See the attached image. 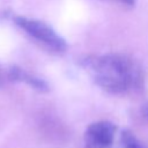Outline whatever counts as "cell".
Instances as JSON below:
<instances>
[{
    "label": "cell",
    "mask_w": 148,
    "mask_h": 148,
    "mask_svg": "<svg viewBox=\"0 0 148 148\" xmlns=\"http://www.w3.org/2000/svg\"><path fill=\"white\" fill-rule=\"evenodd\" d=\"M118 135L116 124L99 120L90 124L84 133L86 148H112Z\"/></svg>",
    "instance_id": "obj_3"
},
{
    "label": "cell",
    "mask_w": 148,
    "mask_h": 148,
    "mask_svg": "<svg viewBox=\"0 0 148 148\" xmlns=\"http://www.w3.org/2000/svg\"><path fill=\"white\" fill-rule=\"evenodd\" d=\"M6 77H7V80L13 81V82L24 83L38 92H47L50 90V86L44 79L36 76V75L27 72L25 69H23L18 66H15V65L10 66L7 69Z\"/></svg>",
    "instance_id": "obj_4"
},
{
    "label": "cell",
    "mask_w": 148,
    "mask_h": 148,
    "mask_svg": "<svg viewBox=\"0 0 148 148\" xmlns=\"http://www.w3.org/2000/svg\"><path fill=\"white\" fill-rule=\"evenodd\" d=\"M117 1L124 3V5L127 6V7H133V6L135 5V0H117Z\"/></svg>",
    "instance_id": "obj_6"
},
{
    "label": "cell",
    "mask_w": 148,
    "mask_h": 148,
    "mask_svg": "<svg viewBox=\"0 0 148 148\" xmlns=\"http://www.w3.org/2000/svg\"><path fill=\"white\" fill-rule=\"evenodd\" d=\"M12 21L29 37L51 52L64 53L67 51V42L47 23L22 15H12Z\"/></svg>",
    "instance_id": "obj_2"
},
{
    "label": "cell",
    "mask_w": 148,
    "mask_h": 148,
    "mask_svg": "<svg viewBox=\"0 0 148 148\" xmlns=\"http://www.w3.org/2000/svg\"><path fill=\"white\" fill-rule=\"evenodd\" d=\"M3 77H5V76H3V74H2V72L0 71V84H1V83H2V81L5 80Z\"/></svg>",
    "instance_id": "obj_8"
},
{
    "label": "cell",
    "mask_w": 148,
    "mask_h": 148,
    "mask_svg": "<svg viewBox=\"0 0 148 148\" xmlns=\"http://www.w3.org/2000/svg\"><path fill=\"white\" fill-rule=\"evenodd\" d=\"M142 112H143L145 117L148 119V102L143 104V106H142Z\"/></svg>",
    "instance_id": "obj_7"
},
{
    "label": "cell",
    "mask_w": 148,
    "mask_h": 148,
    "mask_svg": "<svg viewBox=\"0 0 148 148\" xmlns=\"http://www.w3.org/2000/svg\"><path fill=\"white\" fill-rule=\"evenodd\" d=\"M82 66L101 89L112 95L139 90L145 83L141 66L124 53L90 56L82 60Z\"/></svg>",
    "instance_id": "obj_1"
},
{
    "label": "cell",
    "mask_w": 148,
    "mask_h": 148,
    "mask_svg": "<svg viewBox=\"0 0 148 148\" xmlns=\"http://www.w3.org/2000/svg\"><path fill=\"white\" fill-rule=\"evenodd\" d=\"M119 147L120 148H147L128 130L120 131V133H119Z\"/></svg>",
    "instance_id": "obj_5"
}]
</instances>
